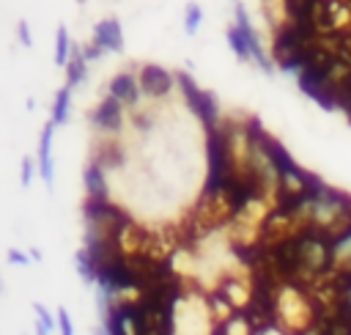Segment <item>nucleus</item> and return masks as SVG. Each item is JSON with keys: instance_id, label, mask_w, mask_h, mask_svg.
<instances>
[{"instance_id": "f257e3e1", "label": "nucleus", "mask_w": 351, "mask_h": 335, "mask_svg": "<svg viewBox=\"0 0 351 335\" xmlns=\"http://www.w3.org/2000/svg\"><path fill=\"white\" fill-rule=\"evenodd\" d=\"M176 82L181 85V91H184V99H186V104L192 107V113L203 121V126H206V132H214V129H219V107H217V99H214V93H208V91H200L195 82H192V77L186 74V71H176Z\"/></svg>"}, {"instance_id": "f03ea898", "label": "nucleus", "mask_w": 351, "mask_h": 335, "mask_svg": "<svg viewBox=\"0 0 351 335\" xmlns=\"http://www.w3.org/2000/svg\"><path fill=\"white\" fill-rule=\"evenodd\" d=\"M173 82H176V77H173L167 69L156 66V63H145V66L140 69V91H143L145 96H151V99L167 96L170 88H173Z\"/></svg>"}, {"instance_id": "7ed1b4c3", "label": "nucleus", "mask_w": 351, "mask_h": 335, "mask_svg": "<svg viewBox=\"0 0 351 335\" xmlns=\"http://www.w3.org/2000/svg\"><path fill=\"white\" fill-rule=\"evenodd\" d=\"M233 16H236V27L241 30V36L247 38V44H250V52H252V60L269 74L271 69H274V63L269 60V55L263 52V47H261V41H258V36H255V30H252V25H250V16H247V11L241 8V5H236L233 8Z\"/></svg>"}, {"instance_id": "20e7f679", "label": "nucleus", "mask_w": 351, "mask_h": 335, "mask_svg": "<svg viewBox=\"0 0 351 335\" xmlns=\"http://www.w3.org/2000/svg\"><path fill=\"white\" fill-rule=\"evenodd\" d=\"M90 124L101 132H118L121 124H123V110H121V102L112 99V96H104L99 102V107L90 113Z\"/></svg>"}, {"instance_id": "39448f33", "label": "nucleus", "mask_w": 351, "mask_h": 335, "mask_svg": "<svg viewBox=\"0 0 351 335\" xmlns=\"http://www.w3.org/2000/svg\"><path fill=\"white\" fill-rule=\"evenodd\" d=\"M93 41H96L104 52H121V49H123V30H121V22H118L115 16L96 22V27H93Z\"/></svg>"}, {"instance_id": "423d86ee", "label": "nucleus", "mask_w": 351, "mask_h": 335, "mask_svg": "<svg viewBox=\"0 0 351 335\" xmlns=\"http://www.w3.org/2000/svg\"><path fill=\"white\" fill-rule=\"evenodd\" d=\"M110 96L118 99L121 104H137V99H140V80H134L126 71L115 74L110 80Z\"/></svg>"}, {"instance_id": "0eeeda50", "label": "nucleus", "mask_w": 351, "mask_h": 335, "mask_svg": "<svg viewBox=\"0 0 351 335\" xmlns=\"http://www.w3.org/2000/svg\"><path fill=\"white\" fill-rule=\"evenodd\" d=\"M52 132H55V124H44V132H41V143H38V170H41V178L47 187H52V178H55V165H52Z\"/></svg>"}, {"instance_id": "6e6552de", "label": "nucleus", "mask_w": 351, "mask_h": 335, "mask_svg": "<svg viewBox=\"0 0 351 335\" xmlns=\"http://www.w3.org/2000/svg\"><path fill=\"white\" fill-rule=\"evenodd\" d=\"M82 178H85V192H88V198L90 200H110L107 198V178H104V168L99 165V162H88L85 165V173H82Z\"/></svg>"}, {"instance_id": "1a4fd4ad", "label": "nucleus", "mask_w": 351, "mask_h": 335, "mask_svg": "<svg viewBox=\"0 0 351 335\" xmlns=\"http://www.w3.org/2000/svg\"><path fill=\"white\" fill-rule=\"evenodd\" d=\"M85 74H88V60L82 55V47H74L66 63V88H77L85 80Z\"/></svg>"}, {"instance_id": "9d476101", "label": "nucleus", "mask_w": 351, "mask_h": 335, "mask_svg": "<svg viewBox=\"0 0 351 335\" xmlns=\"http://www.w3.org/2000/svg\"><path fill=\"white\" fill-rule=\"evenodd\" d=\"M69 110H71V88H60L52 104V124L60 126L69 121Z\"/></svg>"}, {"instance_id": "9b49d317", "label": "nucleus", "mask_w": 351, "mask_h": 335, "mask_svg": "<svg viewBox=\"0 0 351 335\" xmlns=\"http://www.w3.org/2000/svg\"><path fill=\"white\" fill-rule=\"evenodd\" d=\"M77 272H80V277L85 283H96L99 280V266H96V261L90 258L88 250H80L77 253Z\"/></svg>"}, {"instance_id": "f8f14e48", "label": "nucleus", "mask_w": 351, "mask_h": 335, "mask_svg": "<svg viewBox=\"0 0 351 335\" xmlns=\"http://www.w3.org/2000/svg\"><path fill=\"white\" fill-rule=\"evenodd\" d=\"M228 44H230V49L236 52V58L239 60H250L252 58V52H250V44H247V38L241 36V30L233 25V27H228Z\"/></svg>"}, {"instance_id": "ddd939ff", "label": "nucleus", "mask_w": 351, "mask_h": 335, "mask_svg": "<svg viewBox=\"0 0 351 335\" xmlns=\"http://www.w3.org/2000/svg\"><path fill=\"white\" fill-rule=\"evenodd\" d=\"M71 41H69V33H66V27L60 25L58 27V36H55V63L58 66H66L69 63V58H71Z\"/></svg>"}, {"instance_id": "4468645a", "label": "nucleus", "mask_w": 351, "mask_h": 335, "mask_svg": "<svg viewBox=\"0 0 351 335\" xmlns=\"http://www.w3.org/2000/svg\"><path fill=\"white\" fill-rule=\"evenodd\" d=\"M33 310H36V335H49L52 330H55V319L47 313V308L44 305H38V302H33Z\"/></svg>"}, {"instance_id": "2eb2a0df", "label": "nucleus", "mask_w": 351, "mask_h": 335, "mask_svg": "<svg viewBox=\"0 0 351 335\" xmlns=\"http://www.w3.org/2000/svg\"><path fill=\"white\" fill-rule=\"evenodd\" d=\"M200 22H203V11H200V5H197V3H189L186 11H184V30H186L189 36H195L197 27H200Z\"/></svg>"}, {"instance_id": "dca6fc26", "label": "nucleus", "mask_w": 351, "mask_h": 335, "mask_svg": "<svg viewBox=\"0 0 351 335\" xmlns=\"http://www.w3.org/2000/svg\"><path fill=\"white\" fill-rule=\"evenodd\" d=\"M58 330H60V335H74L71 316L66 313V308H60V310H58Z\"/></svg>"}, {"instance_id": "f3484780", "label": "nucleus", "mask_w": 351, "mask_h": 335, "mask_svg": "<svg viewBox=\"0 0 351 335\" xmlns=\"http://www.w3.org/2000/svg\"><path fill=\"white\" fill-rule=\"evenodd\" d=\"M101 52H104V49H101L96 41H90V44H85V47H82V55H85V60H96Z\"/></svg>"}, {"instance_id": "a211bd4d", "label": "nucleus", "mask_w": 351, "mask_h": 335, "mask_svg": "<svg viewBox=\"0 0 351 335\" xmlns=\"http://www.w3.org/2000/svg\"><path fill=\"white\" fill-rule=\"evenodd\" d=\"M16 30H19L22 44H25V47H33V36H30V27H27V22H25V19L19 22V27H16Z\"/></svg>"}, {"instance_id": "6ab92c4d", "label": "nucleus", "mask_w": 351, "mask_h": 335, "mask_svg": "<svg viewBox=\"0 0 351 335\" xmlns=\"http://www.w3.org/2000/svg\"><path fill=\"white\" fill-rule=\"evenodd\" d=\"M33 178V159H22V187H27Z\"/></svg>"}, {"instance_id": "aec40b11", "label": "nucleus", "mask_w": 351, "mask_h": 335, "mask_svg": "<svg viewBox=\"0 0 351 335\" xmlns=\"http://www.w3.org/2000/svg\"><path fill=\"white\" fill-rule=\"evenodd\" d=\"M30 261V255L19 253V250H8V264H16V266H25Z\"/></svg>"}, {"instance_id": "412c9836", "label": "nucleus", "mask_w": 351, "mask_h": 335, "mask_svg": "<svg viewBox=\"0 0 351 335\" xmlns=\"http://www.w3.org/2000/svg\"><path fill=\"white\" fill-rule=\"evenodd\" d=\"M77 3H85V0H77Z\"/></svg>"}]
</instances>
